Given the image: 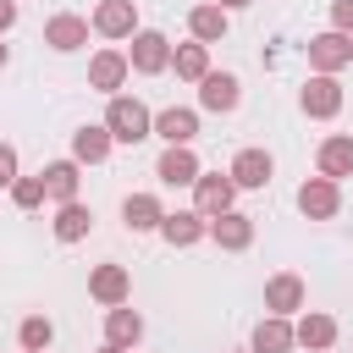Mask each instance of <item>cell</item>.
<instances>
[{
	"mask_svg": "<svg viewBox=\"0 0 353 353\" xmlns=\"http://www.w3.org/2000/svg\"><path fill=\"white\" fill-rule=\"evenodd\" d=\"M105 132H110V143H143V138L154 132V116H149L143 99L110 94V105H105Z\"/></svg>",
	"mask_w": 353,
	"mask_h": 353,
	"instance_id": "6da1fadb",
	"label": "cell"
},
{
	"mask_svg": "<svg viewBox=\"0 0 353 353\" xmlns=\"http://www.w3.org/2000/svg\"><path fill=\"white\" fill-rule=\"evenodd\" d=\"M127 66L143 72V77L165 72V66H171V39H165L160 28H138V33H132V50H127Z\"/></svg>",
	"mask_w": 353,
	"mask_h": 353,
	"instance_id": "7a4b0ae2",
	"label": "cell"
},
{
	"mask_svg": "<svg viewBox=\"0 0 353 353\" xmlns=\"http://www.w3.org/2000/svg\"><path fill=\"white\" fill-rule=\"evenodd\" d=\"M347 61H353V39H347V33L325 28V33H314V39H309V66H314L320 77H336Z\"/></svg>",
	"mask_w": 353,
	"mask_h": 353,
	"instance_id": "3957f363",
	"label": "cell"
},
{
	"mask_svg": "<svg viewBox=\"0 0 353 353\" xmlns=\"http://www.w3.org/2000/svg\"><path fill=\"white\" fill-rule=\"evenodd\" d=\"M232 199H237V188H232V176H226V171H199V182H193V210H199L204 221L226 215V210H232Z\"/></svg>",
	"mask_w": 353,
	"mask_h": 353,
	"instance_id": "277c9868",
	"label": "cell"
},
{
	"mask_svg": "<svg viewBox=\"0 0 353 353\" xmlns=\"http://www.w3.org/2000/svg\"><path fill=\"white\" fill-rule=\"evenodd\" d=\"M88 298L105 303V309L127 303V298H132V270H127V265H94V270H88Z\"/></svg>",
	"mask_w": 353,
	"mask_h": 353,
	"instance_id": "5b68a950",
	"label": "cell"
},
{
	"mask_svg": "<svg viewBox=\"0 0 353 353\" xmlns=\"http://www.w3.org/2000/svg\"><path fill=\"white\" fill-rule=\"evenodd\" d=\"M88 28L105 33V39H132L138 33V0H99L94 17H88Z\"/></svg>",
	"mask_w": 353,
	"mask_h": 353,
	"instance_id": "8992f818",
	"label": "cell"
},
{
	"mask_svg": "<svg viewBox=\"0 0 353 353\" xmlns=\"http://www.w3.org/2000/svg\"><path fill=\"white\" fill-rule=\"evenodd\" d=\"M44 44H50L55 55L83 50V44H88V17H77V11H55V17L44 22Z\"/></svg>",
	"mask_w": 353,
	"mask_h": 353,
	"instance_id": "52a82bcc",
	"label": "cell"
},
{
	"mask_svg": "<svg viewBox=\"0 0 353 353\" xmlns=\"http://www.w3.org/2000/svg\"><path fill=\"white\" fill-rule=\"evenodd\" d=\"M237 99H243V83H237L232 72H204V77H199V105H204V110L232 116Z\"/></svg>",
	"mask_w": 353,
	"mask_h": 353,
	"instance_id": "ba28073f",
	"label": "cell"
},
{
	"mask_svg": "<svg viewBox=\"0 0 353 353\" xmlns=\"http://www.w3.org/2000/svg\"><path fill=\"white\" fill-rule=\"evenodd\" d=\"M298 105H303V116H314V121H331L336 110H342V83L336 77H309L303 83V94H298Z\"/></svg>",
	"mask_w": 353,
	"mask_h": 353,
	"instance_id": "9c48e42d",
	"label": "cell"
},
{
	"mask_svg": "<svg viewBox=\"0 0 353 353\" xmlns=\"http://www.w3.org/2000/svg\"><path fill=\"white\" fill-rule=\"evenodd\" d=\"M154 176H160L165 188H193V182H199V154H193L188 143H165V154L154 160Z\"/></svg>",
	"mask_w": 353,
	"mask_h": 353,
	"instance_id": "30bf717a",
	"label": "cell"
},
{
	"mask_svg": "<svg viewBox=\"0 0 353 353\" xmlns=\"http://www.w3.org/2000/svg\"><path fill=\"white\" fill-rule=\"evenodd\" d=\"M298 210H303L309 221H331V215L342 210V188H336L331 176H309V182L298 188Z\"/></svg>",
	"mask_w": 353,
	"mask_h": 353,
	"instance_id": "8fae6325",
	"label": "cell"
},
{
	"mask_svg": "<svg viewBox=\"0 0 353 353\" xmlns=\"http://www.w3.org/2000/svg\"><path fill=\"white\" fill-rule=\"evenodd\" d=\"M160 237H165L171 248H193V243H204V237H210V221H204L199 210H165Z\"/></svg>",
	"mask_w": 353,
	"mask_h": 353,
	"instance_id": "7c38bea8",
	"label": "cell"
},
{
	"mask_svg": "<svg viewBox=\"0 0 353 353\" xmlns=\"http://www.w3.org/2000/svg\"><path fill=\"white\" fill-rule=\"evenodd\" d=\"M210 243H215V248H226V254H243V248L254 243V215H243V210L215 215V221H210Z\"/></svg>",
	"mask_w": 353,
	"mask_h": 353,
	"instance_id": "4fadbf2b",
	"label": "cell"
},
{
	"mask_svg": "<svg viewBox=\"0 0 353 353\" xmlns=\"http://www.w3.org/2000/svg\"><path fill=\"white\" fill-rule=\"evenodd\" d=\"M314 165H320V176H331V182L353 176V132H331V138L314 149Z\"/></svg>",
	"mask_w": 353,
	"mask_h": 353,
	"instance_id": "5bb4252c",
	"label": "cell"
},
{
	"mask_svg": "<svg viewBox=\"0 0 353 353\" xmlns=\"http://www.w3.org/2000/svg\"><path fill=\"white\" fill-rule=\"evenodd\" d=\"M270 171H276V160H270L265 149H237V160L226 165L232 188H265V182H270Z\"/></svg>",
	"mask_w": 353,
	"mask_h": 353,
	"instance_id": "9a60e30c",
	"label": "cell"
},
{
	"mask_svg": "<svg viewBox=\"0 0 353 353\" xmlns=\"http://www.w3.org/2000/svg\"><path fill=\"white\" fill-rule=\"evenodd\" d=\"M50 232H55V243H83V237L94 232V210H88L83 199H72V204H55V221H50Z\"/></svg>",
	"mask_w": 353,
	"mask_h": 353,
	"instance_id": "2e32d148",
	"label": "cell"
},
{
	"mask_svg": "<svg viewBox=\"0 0 353 353\" xmlns=\"http://www.w3.org/2000/svg\"><path fill=\"white\" fill-rule=\"evenodd\" d=\"M127 55L121 50H99L94 61H88V88H99V94H116L121 83H127Z\"/></svg>",
	"mask_w": 353,
	"mask_h": 353,
	"instance_id": "e0dca14e",
	"label": "cell"
},
{
	"mask_svg": "<svg viewBox=\"0 0 353 353\" xmlns=\"http://www.w3.org/2000/svg\"><path fill=\"white\" fill-rule=\"evenodd\" d=\"M39 176H44V199L72 204V199H77V182H83V165H77V160H50Z\"/></svg>",
	"mask_w": 353,
	"mask_h": 353,
	"instance_id": "ac0fdd59",
	"label": "cell"
},
{
	"mask_svg": "<svg viewBox=\"0 0 353 353\" xmlns=\"http://www.w3.org/2000/svg\"><path fill=\"white\" fill-rule=\"evenodd\" d=\"M121 221H127V232H160L165 204H160L154 193H127V199H121Z\"/></svg>",
	"mask_w": 353,
	"mask_h": 353,
	"instance_id": "d6986e66",
	"label": "cell"
},
{
	"mask_svg": "<svg viewBox=\"0 0 353 353\" xmlns=\"http://www.w3.org/2000/svg\"><path fill=\"white\" fill-rule=\"evenodd\" d=\"M265 309H270V314H281V320H287V314H298V309H303V281H298L292 270L270 276V281H265Z\"/></svg>",
	"mask_w": 353,
	"mask_h": 353,
	"instance_id": "ffe728a7",
	"label": "cell"
},
{
	"mask_svg": "<svg viewBox=\"0 0 353 353\" xmlns=\"http://www.w3.org/2000/svg\"><path fill=\"white\" fill-rule=\"evenodd\" d=\"M138 336H143V314L138 309H127V303H116V309H105V342L110 347H138Z\"/></svg>",
	"mask_w": 353,
	"mask_h": 353,
	"instance_id": "44dd1931",
	"label": "cell"
},
{
	"mask_svg": "<svg viewBox=\"0 0 353 353\" xmlns=\"http://www.w3.org/2000/svg\"><path fill=\"white\" fill-rule=\"evenodd\" d=\"M298 342H292V320H281V314H265L259 325H254V336H248V353H292Z\"/></svg>",
	"mask_w": 353,
	"mask_h": 353,
	"instance_id": "7402d4cb",
	"label": "cell"
},
{
	"mask_svg": "<svg viewBox=\"0 0 353 353\" xmlns=\"http://www.w3.org/2000/svg\"><path fill=\"white\" fill-rule=\"evenodd\" d=\"M226 28H232V17H226L215 0H204V6H193V11H188V33H193L199 44H221V39H226Z\"/></svg>",
	"mask_w": 353,
	"mask_h": 353,
	"instance_id": "603a6c76",
	"label": "cell"
},
{
	"mask_svg": "<svg viewBox=\"0 0 353 353\" xmlns=\"http://www.w3.org/2000/svg\"><path fill=\"white\" fill-rule=\"evenodd\" d=\"M154 138H165V143H193V138H199V110H188V105L160 110V116H154Z\"/></svg>",
	"mask_w": 353,
	"mask_h": 353,
	"instance_id": "cb8c5ba5",
	"label": "cell"
},
{
	"mask_svg": "<svg viewBox=\"0 0 353 353\" xmlns=\"http://www.w3.org/2000/svg\"><path fill=\"white\" fill-rule=\"evenodd\" d=\"M72 160H77V165H99V160H110V132H105V121H88V127L72 132Z\"/></svg>",
	"mask_w": 353,
	"mask_h": 353,
	"instance_id": "d4e9b609",
	"label": "cell"
},
{
	"mask_svg": "<svg viewBox=\"0 0 353 353\" xmlns=\"http://www.w3.org/2000/svg\"><path fill=\"white\" fill-rule=\"evenodd\" d=\"M292 342H298V347H331V342H336V320H331L325 309H303L298 325H292Z\"/></svg>",
	"mask_w": 353,
	"mask_h": 353,
	"instance_id": "484cf974",
	"label": "cell"
},
{
	"mask_svg": "<svg viewBox=\"0 0 353 353\" xmlns=\"http://www.w3.org/2000/svg\"><path fill=\"white\" fill-rule=\"evenodd\" d=\"M171 66H176V77H188V83H199L204 72H210V44H171Z\"/></svg>",
	"mask_w": 353,
	"mask_h": 353,
	"instance_id": "4316f807",
	"label": "cell"
},
{
	"mask_svg": "<svg viewBox=\"0 0 353 353\" xmlns=\"http://www.w3.org/2000/svg\"><path fill=\"white\" fill-rule=\"evenodd\" d=\"M17 342H22V353H50V342H55V325H50L44 314H28V320L17 325Z\"/></svg>",
	"mask_w": 353,
	"mask_h": 353,
	"instance_id": "83f0119b",
	"label": "cell"
},
{
	"mask_svg": "<svg viewBox=\"0 0 353 353\" xmlns=\"http://www.w3.org/2000/svg\"><path fill=\"white\" fill-rule=\"evenodd\" d=\"M11 204L17 210H39L44 204V176H17L11 182Z\"/></svg>",
	"mask_w": 353,
	"mask_h": 353,
	"instance_id": "f1b7e54d",
	"label": "cell"
},
{
	"mask_svg": "<svg viewBox=\"0 0 353 353\" xmlns=\"http://www.w3.org/2000/svg\"><path fill=\"white\" fill-rule=\"evenodd\" d=\"M331 28L353 39V0H331Z\"/></svg>",
	"mask_w": 353,
	"mask_h": 353,
	"instance_id": "f546056e",
	"label": "cell"
},
{
	"mask_svg": "<svg viewBox=\"0 0 353 353\" xmlns=\"http://www.w3.org/2000/svg\"><path fill=\"white\" fill-rule=\"evenodd\" d=\"M11 182H17V149L0 143V188H11Z\"/></svg>",
	"mask_w": 353,
	"mask_h": 353,
	"instance_id": "4dcf8cb0",
	"label": "cell"
},
{
	"mask_svg": "<svg viewBox=\"0 0 353 353\" xmlns=\"http://www.w3.org/2000/svg\"><path fill=\"white\" fill-rule=\"evenodd\" d=\"M17 28V0H0V33Z\"/></svg>",
	"mask_w": 353,
	"mask_h": 353,
	"instance_id": "1f68e13d",
	"label": "cell"
},
{
	"mask_svg": "<svg viewBox=\"0 0 353 353\" xmlns=\"http://www.w3.org/2000/svg\"><path fill=\"white\" fill-rule=\"evenodd\" d=\"M215 6H221V11L232 17V11H243V6H254V0H215Z\"/></svg>",
	"mask_w": 353,
	"mask_h": 353,
	"instance_id": "d6a6232c",
	"label": "cell"
},
{
	"mask_svg": "<svg viewBox=\"0 0 353 353\" xmlns=\"http://www.w3.org/2000/svg\"><path fill=\"white\" fill-rule=\"evenodd\" d=\"M6 61H11V50H6V44H0V72H6Z\"/></svg>",
	"mask_w": 353,
	"mask_h": 353,
	"instance_id": "836d02e7",
	"label": "cell"
},
{
	"mask_svg": "<svg viewBox=\"0 0 353 353\" xmlns=\"http://www.w3.org/2000/svg\"><path fill=\"white\" fill-rule=\"evenodd\" d=\"M99 353H127V347H110V342H105V347H99Z\"/></svg>",
	"mask_w": 353,
	"mask_h": 353,
	"instance_id": "e575fe53",
	"label": "cell"
},
{
	"mask_svg": "<svg viewBox=\"0 0 353 353\" xmlns=\"http://www.w3.org/2000/svg\"><path fill=\"white\" fill-rule=\"evenodd\" d=\"M243 353H248V347H243Z\"/></svg>",
	"mask_w": 353,
	"mask_h": 353,
	"instance_id": "d590c367",
	"label": "cell"
}]
</instances>
